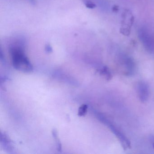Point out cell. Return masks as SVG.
Here are the masks:
<instances>
[{"mask_svg": "<svg viewBox=\"0 0 154 154\" xmlns=\"http://www.w3.org/2000/svg\"><path fill=\"white\" fill-rule=\"evenodd\" d=\"M14 68L24 72H31L33 66L24 53L22 45L15 44L11 46L9 50Z\"/></svg>", "mask_w": 154, "mask_h": 154, "instance_id": "1", "label": "cell"}, {"mask_svg": "<svg viewBox=\"0 0 154 154\" xmlns=\"http://www.w3.org/2000/svg\"><path fill=\"white\" fill-rule=\"evenodd\" d=\"M95 114L97 119H99V120L103 124L108 126L112 133H114V135L119 139L124 149L131 147V143L129 140L116 126H114L113 123H112L108 119H106V117L100 112H95Z\"/></svg>", "mask_w": 154, "mask_h": 154, "instance_id": "2", "label": "cell"}, {"mask_svg": "<svg viewBox=\"0 0 154 154\" xmlns=\"http://www.w3.org/2000/svg\"><path fill=\"white\" fill-rule=\"evenodd\" d=\"M138 92L140 99L142 102H146L149 97V87L144 82H139L138 85Z\"/></svg>", "mask_w": 154, "mask_h": 154, "instance_id": "3", "label": "cell"}, {"mask_svg": "<svg viewBox=\"0 0 154 154\" xmlns=\"http://www.w3.org/2000/svg\"><path fill=\"white\" fill-rule=\"evenodd\" d=\"M52 134H53V137L55 140L56 143L57 149L59 152H61L62 151V146L60 142V140L57 136V131L56 129H54L52 131Z\"/></svg>", "mask_w": 154, "mask_h": 154, "instance_id": "4", "label": "cell"}, {"mask_svg": "<svg viewBox=\"0 0 154 154\" xmlns=\"http://www.w3.org/2000/svg\"><path fill=\"white\" fill-rule=\"evenodd\" d=\"M100 73L104 75L107 80H110L112 78V75L108 67L104 66L100 70Z\"/></svg>", "mask_w": 154, "mask_h": 154, "instance_id": "5", "label": "cell"}, {"mask_svg": "<svg viewBox=\"0 0 154 154\" xmlns=\"http://www.w3.org/2000/svg\"><path fill=\"white\" fill-rule=\"evenodd\" d=\"M88 109V105L83 104L80 106L78 109V115L80 117L85 116L86 114Z\"/></svg>", "mask_w": 154, "mask_h": 154, "instance_id": "6", "label": "cell"}, {"mask_svg": "<svg viewBox=\"0 0 154 154\" xmlns=\"http://www.w3.org/2000/svg\"><path fill=\"white\" fill-rule=\"evenodd\" d=\"M85 5L86 7H87V8H94L96 7L95 4H94L93 2L91 1L87 2L85 3Z\"/></svg>", "mask_w": 154, "mask_h": 154, "instance_id": "7", "label": "cell"}, {"mask_svg": "<svg viewBox=\"0 0 154 154\" xmlns=\"http://www.w3.org/2000/svg\"><path fill=\"white\" fill-rule=\"evenodd\" d=\"M45 50L48 53H51L53 51L52 47L50 46V45H47L45 47Z\"/></svg>", "mask_w": 154, "mask_h": 154, "instance_id": "8", "label": "cell"}, {"mask_svg": "<svg viewBox=\"0 0 154 154\" xmlns=\"http://www.w3.org/2000/svg\"><path fill=\"white\" fill-rule=\"evenodd\" d=\"M150 140L152 143V146L154 148V136H151L150 137Z\"/></svg>", "mask_w": 154, "mask_h": 154, "instance_id": "9", "label": "cell"}]
</instances>
